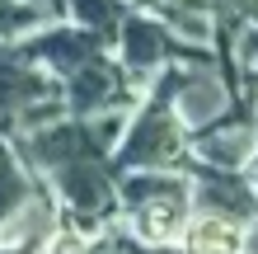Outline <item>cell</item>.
Masks as SVG:
<instances>
[{"label":"cell","instance_id":"obj_1","mask_svg":"<svg viewBox=\"0 0 258 254\" xmlns=\"http://www.w3.org/2000/svg\"><path fill=\"white\" fill-rule=\"evenodd\" d=\"M113 127H52V132H38V137L24 141V156L38 160V165L56 170V184L71 198L75 212L85 217H99L108 212L113 193H108V174H103V141L113 137Z\"/></svg>","mask_w":258,"mask_h":254},{"label":"cell","instance_id":"obj_2","mask_svg":"<svg viewBox=\"0 0 258 254\" xmlns=\"http://www.w3.org/2000/svg\"><path fill=\"white\" fill-rule=\"evenodd\" d=\"M122 198L132 207V226L141 231V240H174L188 212V184L183 179H160V174H132L122 184Z\"/></svg>","mask_w":258,"mask_h":254},{"label":"cell","instance_id":"obj_3","mask_svg":"<svg viewBox=\"0 0 258 254\" xmlns=\"http://www.w3.org/2000/svg\"><path fill=\"white\" fill-rule=\"evenodd\" d=\"M169 89L174 76L160 85V94L150 99V109L141 113V123L132 127V141L122 151V165H174L183 156V141H178V123L169 113Z\"/></svg>","mask_w":258,"mask_h":254},{"label":"cell","instance_id":"obj_4","mask_svg":"<svg viewBox=\"0 0 258 254\" xmlns=\"http://www.w3.org/2000/svg\"><path fill=\"white\" fill-rule=\"evenodd\" d=\"M56 85H47L42 76L19 66L14 52H0V127H19V123H33V99H52Z\"/></svg>","mask_w":258,"mask_h":254},{"label":"cell","instance_id":"obj_5","mask_svg":"<svg viewBox=\"0 0 258 254\" xmlns=\"http://www.w3.org/2000/svg\"><path fill=\"white\" fill-rule=\"evenodd\" d=\"M66 99H71V113H94V109H108V104L127 99V80H122V71H117V66L89 57L85 66L71 71Z\"/></svg>","mask_w":258,"mask_h":254},{"label":"cell","instance_id":"obj_6","mask_svg":"<svg viewBox=\"0 0 258 254\" xmlns=\"http://www.w3.org/2000/svg\"><path fill=\"white\" fill-rule=\"evenodd\" d=\"M197 207H202L207 217H221V221H244L258 212V198L249 184H239L230 174H202V184H197Z\"/></svg>","mask_w":258,"mask_h":254},{"label":"cell","instance_id":"obj_7","mask_svg":"<svg viewBox=\"0 0 258 254\" xmlns=\"http://www.w3.org/2000/svg\"><path fill=\"white\" fill-rule=\"evenodd\" d=\"M103 42H108V38L94 33V28H80V33H66V28H56V33L38 38V42H28L24 57H52L56 71H75V66H85L89 57H99Z\"/></svg>","mask_w":258,"mask_h":254},{"label":"cell","instance_id":"obj_8","mask_svg":"<svg viewBox=\"0 0 258 254\" xmlns=\"http://www.w3.org/2000/svg\"><path fill=\"white\" fill-rule=\"evenodd\" d=\"M122 38H127V66L132 71H150L164 52H174L169 28H160V24H150V19H132Z\"/></svg>","mask_w":258,"mask_h":254},{"label":"cell","instance_id":"obj_9","mask_svg":"<svg viewBox=\"0 0 258 254\" xmlns=\"http://www.w3.org/2000/svg\"><path fill=\"white\" fill-rule=\"evenodd\" d=\"M249 146H253V123H235V127H221V132H211V137L202 141V156H207V165L235 170V165H244Z\"/></svg>","mask_w":258,"mask_h":254},{"label":"cell","instance_id":"obj_10","mask_svg":"<svg viewBox=\"0 0 258 254\" xmlns=\"http://www.w3.org/2000/svg\"><path fill=\"white\" fill-rule=\"evenodd\" d=\"M178 89H183L178 109H183L188 123H207V118L225 104V89L216 85V76H188V80H178Z\"/></svg>","mask_w":258,"mask_h":254},{"label":"cell","instance_id":"obj_11","mask_svg":"<svg viewBox=\"0 0 258 254\" xmlns=\"http://www.w3.org/2000/svg\"><path fill=\"white\" fill-rule=\"evenodd\" d=\"M24 202H28V184L19 179V170L10 165V156L0 151V221H10Z\"/></svg>","mask_w":258,"mask_h":254},{"label":"cell","instance_id":"obj_12","mask_svg":"<svg viewBox=\"0 0 258 254\" xmlns=\"http://www.w3.org/2000/svg\"><path fill=\"white\" fill-rule=\"evenodd\" d=\"M42 19V10L33 5H10V0H0V33H10V28H24V24H33Z\"/></svg>","mask_w":258,"mask_h":254},{"label":"cell","instance_id":"obj_13","mask_svg":"<svg viewBox=\"0 0 258 254\" xmlns=\"http://www.w3.org/2000/svg\"><path fill=\"white\" fill-rule=\"evenodd\" d=\"M52 254H99V249H85L80 240H61V245H56Z\"/></svg>","mask_w":258,"mask_h":254},{"label":"cell","instance_id":"obj_14","mask_svg":"<svg viewBox=\"0 0 258 254\" xmlns=\"http://www.w3.org/2000/svg\"><path fill=\"white\" fill-rule=\"evenodd\" d=\"M99 254H136V249H132L127 240H103V245H99Z\"/></svg>","mask_w":258,"mask_h":254},{"label":"cell","instance_id":"obj_15","mask_svg":"<svg viewBox=\"0 0 258 254\" xmlns=\"http://www.w3.org/2000/svg\"><path fill=\"white\" fill-rule=\"evenodd\" d=\"M253 254H258V235H253Z\"/></svg>","mask_w":258,"mask_h":254}]
</instances>
